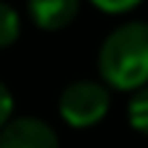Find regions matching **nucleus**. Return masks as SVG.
Wrapping results in <instances>:
<instances>
[{
	"label": "nucleus",
	"mask_w": 148,
	"mask_h": 148,
	"mask_svg": "<svg viewBox=\"0 0 148 148\" xmlns=\"http://www.w3.org/2000/svg\"><path fill=\"white\" fill-rule=\"evenodd\" d=\"M18 31H21V18L16 8L8 3H0V47H10L18 39Z\"/></svg>",
	"instance_id": "obj_5"
},
{
	"label": "nucleus",
	"mask_w": 148,
	"mask_h": 148,
	"mask_svg": "<svg viewBox=\"0 0 148 148\" xmlns=\"http://www.w3.org/2000/svg\"><path fill=\"white\" fill-rule=\"evenodd\" d=\"M127 114H130L133 127H138L140 133L148 135V86H143V88L135 91V96L130 99Z\"/></svg>",
	"instance_id": "obj_6"
},
{
	"label": "nucleus",
	"mask_w": 148,
	"mask_h": 148,
	"mask_svg": "<svg viewBox=\"0 0 148 148\" xmlns=\"http://www.w3.org/2000/svg\"><path fill=\"white\" fill-rule=\"evenodd\" d=\"M29 13L34 23L42 29H62L75 18L78 3L75 0H34L29 5Z\"/></svg>",
	"instance_id": "obj_4"
},
{
	"label": "nucleus",
	"mask_w": 148,
	"mask_h": 148,
	"mask_svg": "<svg viewBox=\"0 0 148 148\" xmlns=\"http://www.w3.org/2000/svg\"><path fill=\"white\" fill-rule=\"evenodd\" d=\"M109 109V88L99 81H73L60 94V114L73 127L99 122Z\"/></svg>",
	"instance_id": "obj_2"
},
{
	"label": "nucleus",
	"mask_w": 148,
	"mask_h": 148,
	"mask_svg": "<svg viewBox=\"0 0 148 148\" xmlns=\"http://www.w3.org/2000/svg\"><path fill=\"white\" fill-rule=\"evenodd\" d=\"M10 112H13V96L5 88V83H0V127L10 122Z\"/></svg>",
	"instance_id": "obj_7"
},
{
	"label": "nucleus",
	"mask_w": 148,
	"mask_h": 148,
	"mask_svg": "<svg viewBox=\"0 0 148 148\" xmlns=\"http://www.w3.org/2000/svg\"><path fill=\"white\" fill-rule=\"evenodd\" d=\"M0 148H60L57 133L39 117H16L0 130Z\"/></svg>",
	"instance_id": "obj_3"
},
{
	"label": "nucleus",
	"mask_w": 148,
	"mask_h": 148,
	"mask_svg": "<svg viewBox=\"0 0 148 148\" xmlns=\"http://www.w3.org/2000/svg\"><path fill=\"white\" fill-rule=\"evenodd\" d=\"M99 70L114 88H143L148 81V21H125L99 49Z\"/></svg>",
	"instance_id": "obj_1"
},
{
	"label": "nucleus",
	"mask_w": 148,
	"mask_h": 148,
	"mask_svg": "<svg viewBox=\"0 0 148 148\" xmlns=\"http://www.w3.org/2000/svg\"><path fill=\"white\" fill-rule=\"evenodd\" d=\"M96 5L104 8V10H127V8L135 5V0H122V3H104V0H96Z\"/></svg>",
	"instance_id": "obj_8"
}]
</instances>
